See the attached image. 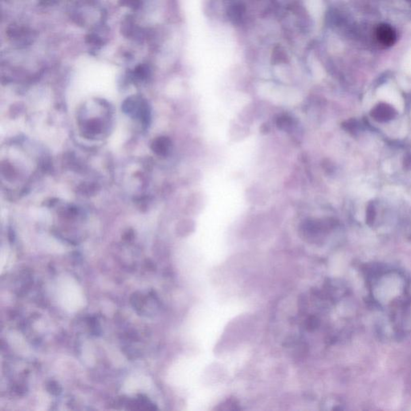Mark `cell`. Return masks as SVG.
<instances>
[{"label": "cell", "mask_w": 411, "mask_h": 411, "mask_svg": "<svg viewBox=\"0 0 411 411\" xmlns=\"http://www.w3.org/2000/svg\"><path fill=\"white\" fill-rule=\"evenodd\" d=\"M408 1H410V2H411V0H408Z\"/></svg>", "instance_id": "cell-8"}, {"label": "cell", "mask_w": 411, "mask_h": 411, "mask_svg": "<svg viewBox=\"0 0 411 411\" xmlns=\"http://www.w3.org/2000/svg\"><path fill=\"white\" fill-rule=\"evenodd\" d=\"M277 126L282 130H288L293 125V120L288 116H282L277 119Z\"/></svg>", "instance_id": "cell-7"}, {"label": "cell", "mask_w": 411, "mask_h": 411, "mask_svg": "<svg viewBox=\"0 0 411 411\" xmlns=\"http://www.w3.org/2000/svg\"><path fill=\"white\" fill-rule=\"evenodd\" d=\"M373 115L378 120H388L393 117V109L388 105H381L377 107Z\"/></svg>", "instance_id": "cell-4"}, {"label": "cell", "mask_w": 411, "mask_h": 411, "mask_svg": "<svg viewBox=\"0 0 411 411\" xmlns=\"http://www.w3.org/2000/svg\"><path fill=\"white\" fill-rule=\"evenodd\" d=\"M288 60V55L285 50L281 46H277L274 48L272 52V63H286Z\"/></svg>", "instance_id": "cell-6"}, {"label": "cell", "mask_w": 411, "mask_h": 411, "mask_svg": "<svg viewBox=\"0 0 411 411\" xmlns=\"http://www.w3.org/2000/svg\"><path fill=\"white\" fill-rule=\"evenodd\" d=\"M376 37L378 43L385 48H389L395 44L397 35L391 26L388 24H381L376 30Z\"/></svg>", "instance_id": "cell-1"}, {"label": "cell", "mask_w": 411, "mask_h": 411, "mask_svg": "<svg viewBox=\"0 0 411 411\" xmlns=\"http://www.w3.org/2000/svg\"><path fill=\"white\" fill-rule=\"evenodd\" d=\"M171 142L167 138H160L154 143V151L160 155H166L170 151Z\"/></svg>", "instance_id": "cell-3"}, {"label": "cell", "mask_w": 411, "mask_h": 411, "mask_svg": "<svg viewBox=\"0 0 411 411\" xmlns=\"http://www.w3.org/2000/svg\"><path fill=\"white\" fill-rule=\"evenodd\" d=\"M9 36L17 44H29L32 40L31 32H28L25 28H12L9 32Z\"/></svg>", "instance_id": "cell-2"}, {"label": "cell", "mask_w": 411, "mask_h": 411, "mask_svg": "<svg viewBox=\"0 0 411 411\" xmlns=\"http://www.w3.org/2000/svg\"><path fill=\"white\" fill-rule=\"evenodd\" d=\"M244 12H245V9L243 6H241L240 4H235L230 8L228 15L231 20H233L235 23H237L242 20Z\"/></svg>", "instance_id": "cell-5"}]
</instances>
